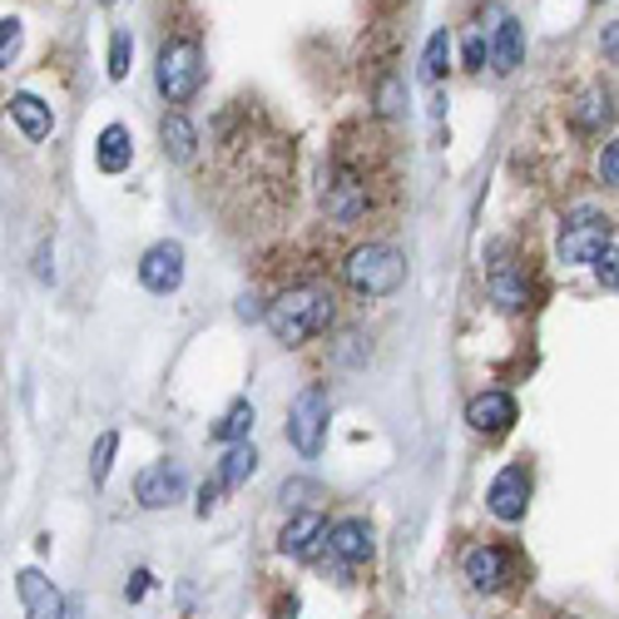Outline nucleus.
Here are the masks:
<instances>
[{"instance_id": "obj_1", "label": "nucleus", "mask_w": 619, "mask_h": 619, "mask_svg": "<svg viewBox=\"0 0 619 619\" xmlns=\"http://www.w3.org/2000/svg\"><path fill=\"white\" fill-rule=\"evenodd\" d=\"M332 288H322V283H302V288H288L278 302H268V328L278 342H288V347H298V342L318 338V332H328L332 322Z\"/></svg>"}, {"instance_id": "obj_2", "label": "nucleus", "mask_w": 619, "mask_h": 619, "mask_svg": "<svg viewBox=\"0 0 619 619\" xmlns=\"http://www.w3.org/2000/svg\"><path fill=\"white\" fill-rule=\"evenodd\" d=\"M342 278L362 298H391L401 288V278H407V258L391 243H367V248H357L342 263Z\"/></svg>"}, {"instance_id": "obj_3", "label": "nucleus", "mask_w": 619, "mask_h": 619, "mask_svg": "<svg viewBox=\"0 0 619 619\" xmlns=\"http://www.w3.org/2000/svg\"><path fill=\"white\" fill-rule=\"evenodd\" d=\"M154 80H159V95L169 104H189L203 85V55L194 41H169L159 51V65H154Z\"/></svg>"}, {"instance_id": "obj_4", "label": "nucleus", "mask_w": 619, "mask_h": 619, "mask_svg": "<svg viewBox=\"0 0 619 619\" xmlns=\"http://www.w3.org/2000/svg\"><path fill=\"white\" fill-rule=\"evenodd\" d=\"M609 248H615V223L595 209L570 213L560 229V258L565 263H599Z\"/></svg>"}, {"instance_id": "obj_5", "label": "nucleus", "mask_w": 619, "mask_h": 619, "mask_svg": "<svg viewBox=\"0 0 619 619\" xmlns=\"http://www.w3.org/2000/svg\"><path fill=\"white\" fill-rule=\"evenodd\" d=\"M328 417H332V401L328 387H302L288 407V441L302 451V456H318L322 436H328Z\"/></svg>"}, {"instance_id": "obj_6", "label": "nucleus", "mask_w": 619, "mask_h": 619, "mask_svg": "<svg viewBox=\"0 0 619 619\" xmlns=\"http://www.w3.org/2000/svg\"><path fill=\"white\" fill-rule=\"evenodd\" d=\"M486 506L496 520H520L530 506V471L526 466H506L486 490Z\"/></svg>"}, {"instance_id": "obj_7", "label": "nucleus", "mask_w": 619, "mask_h": 619, "mask_svg": "<svg viewBox=\"0 0 619 619\" xmlns=\"http://www.w3.org/2000/svg\"><path fill=\"white\" fill-rule=\"evenodd\" d=\"M140 283L150 292H174L184 283V248L174 239H164V243H154L150 253L140 258Z\"/></svg>"}, {"instance_id": "obj_8", "label": "nucleus", "mask_w": 619, "mask_h": 619, "mask_svg": "<svg viewBox=\"0 0 619 619\" xmlns=\"http://www.w3.org/2000/svg\"><path fill=\"white\" fill-rule=\"evenodd\" d=\"M184 466L179 461H159V466H150V471H140V480H134V496H140V506H150V510H164V506H174V500L184 496Z\"/></svg>"}, {"instance_id": "obj_9", "label": "nucleus", "mask_w": 619, "mask_h": 619, "mask_svg": "<svg viewBox=\"0 0 619 619\" xmlns=\"http://www.w3.org/2000/svg\"><path fill=\"white\" fill-rule=\"evenodd\" d=\"M328 520L318 516V510H298V516L283 526V535H278V550L283 555H292V560H308L318 545H328Z\"/></svg>"}, {"instance_id": "obj_10", "label": "nucleus", "mask_w": 619, "mask_h": 619, "mask_svg": "<svg viewBox=\"0 0 619 619\" xmlns=\"http://www.w3.org/2000/svg\"><path fill=\"white\" fill-rule=\"evenodd\" d=\"M15 589H21L25 619H65V595L41 575V570H21Z\"/></svg>"}, {"instance_id": "obj_11", "label": "nucleus", "mask_w": 619, "mask_h": 619, "mask_svg": "<svg viewBox=\"0 0 619 619\" xmlns=\"http://www.w3.org/2000/svg\"><path fill=\"white\" fill-rule=\"evenodd\" d=\"M466 421L480 436H500V431L516 427V397H510V391H480L466 407Z\"/></svg>"}, {"instance_id": "obj_12", "label": "nucleus", "mask_w": 619, "mask_h": 619, "mask_svg": "<svg viewBox=\"0 0 619 619\" xmlns=\"http://www.w3.org/2000/svg\"><path fill=\"white\" fill-rule=\"evenodd\" d=\"M570 124H575L579 134H605L609 124H615V95H609L605 85L585 90L575 104H570Z\"/></svg>"}, {"instance_id": "obj_13", "label": "nucleus", "mask_w": 619, "mask_h": 619, "mask_svg": "<svg viewBox=\"0 0 619 619\" xmlns=\"http://www.w3.org/2000/svg\"><path fill=\"white\" fill-rule=\"evenodd\" d=\"M328 555L338 565H362L372 555V526L367 520H338L328 535Z\"/></svg>"}, {"instance_id": "obj_14", "label": "nucleus", "mask_w": 619, "mask_h": 619, "mask_svg": "<svg viewBox=\"0 0 619 619\" xmlns=\"http://www.w3.org/2000/svg\"><path fill=\"white\" fill-rule=\"evenodd\" d=\"M486 292H490V302H500L506 312H520L530 302V292H526V273L516 268V263H490V273H486Z\"/></svg>"}, {"instance_id": "obj_15", "label": "nucleus", "mask_w": 619, "mask_h": 619, "mask_svg": "<svg viewBox=\"0 0 619 619\" xmlns=\"http://www.w3.org/2000/svg\"><path fill=\"white\" fill-rule=\"evenodd\" d=\"M461 570H466V579H471L476 589H500V585H506L510 555H506L500 545H476V550L466 555V565H461Z\"/></svg>"}, {"instance_id": "obj_16", "label": "nucleus", "mask_w": 619, "mask_h": 619, "mask_svg": "<svg viewBox=\"0 0 619 619\" xmlns=\"http://www.w3.org/2000/svg\"><path fill=\"white\" fill-rule=\"evenodd\" d=\"M134 159V140L124 124H110V130L100 134V144H95V164H100L104 174H124Z\"/></svg>"}, {"instance_id": "obj_17", "label": "nucleus", "mask_w": 619, "mask_h": 619, "mask_svg": "<svg viewBox=\"0 0 619 619\" xmlns=\"http://www.w3.org/2000/svg\"><path fill=\"white\" fill-rule=\"evenodd\" d=\"M11 120L25 130V140H45V134L55 130L51 104L35 100V95H11Z\"/></svg>"}, {"instance_id": "obj_18", "label": "nucleus", "mask_w": 619, "mask_h": 619, "mask_svg": "<svg viewBox=\"0 0 619 619\" xmlns=\"http://www.w3.org/2000/svg\"><path fill=\"white\" fill-rule=\"evenodd\" d=\"M520 51H526V31H520V21H500L496 25V41H490V65H496V75H510L520 65Z\"/></svg>"}, {"instance_id": "obj_19", "label": "nucleus", "mask_w": 619, "mask_h": 619, "mask_svg": "<svg viewBox=\"0 0 619 619\" xmlns=\"http://www.w3.org/2000/svg\"><path fill=\"white\" fill-rule=\"evenodd\" d=\"M159 140H164V154L169 159H194V144H199V130H194L184 114H164V124H159Z\"/></svg>"}, {"instance_id": "obj_20", "label": "nucleus", "mask_w": 619, "mask_h": 619, "mask_svg": "<svg viewBox=\"0 0 619 619\" xmlns=\"http://www.w3.org/2000/svg\"><path fill=\"white\" fill-rule=\"evenodd\" d=\"M253 471H258V451H253L248 441H239V446H229V456H223V466H219V486L223 490H239Z\"/></svg>"}, {"instance_id": "obj_21", "label": "nucleus", "mask_w": 619, "mask_h": 619, "mask_svg": "<svg viewBox=\"0 0 619 619\" xmlns=\"http://www.w3.org/2000/svg\"><path fill=\"white\" fill-rule=\"evenodd\" d=\"M248 431H253V401H233L229 417L213 427V436H219L223 446H239V441H248Z\"/></svg>"}, {"instance_id": "obj_22", "label": "nucleus", "mask_w": 619, "mask_h": 619, "mask_svg": "<svg viewBox=\"0 0 619 619\" xmlns=\"http://www.w3.org/2000/svg\"><path fill=\"white\" fill-rule=\"evenodd\" d=\"M446 60H451V35L446 31H431L427 51H421V80L436 85L441 75H446Z\"/></svg>"}, {"instance_id": "obj_23", "label": "nucleus", "mask_w": 619, "mask_h": 619, "mask_svg": "<svg viewBox=\"0 0 619 619\" xmlns=\"http://www.w3.org/2000/svg\"><path fill=\"white\" fill-rule=\"evenodd\" d=\"M114 446H120V436H114V431H104V436L95 441V456H90V476H95V486H104V480H110Z\"/></svg>"}, {"instance_id": "obj_24", "label": "nucleus", "mask_w": 619, "mask_h": 619, "mask_svg": "<svg viewBox=\"0 0 619 619\" xmlns=\"http://www.w3.org/2000/svg\"><path fill=\"white\" fill-rule=\"evenodd\" d=\"M130 60H134V41L120 31L110 41V80H124V75H130Z\"/></svg>"}, {"instance_id": "obj_25", "label": "nucleus", "mask_w": 619, "mask_h": 619, "mask_svg": "<svg viewBox=\"0 0 619 619\" xmlns=\"http://www.w3.org/2000/svg\"><path fill=\"white\" fill-rule=\"evenodd\" d=\"M15 51H21V21H0V65H11L15 60Z\"/></svg>"}, {"instance_id": "obj_26", "label": "nucleus", "mask_w": 619, "mask_h": 619, "mask_svg": "<svg viewBox=\"0 0 619 619\" xmlns=\"http://www.w3.org/2000/svg\"><path fill=\"white\" fill-rule=\"evenodd\" d=\"M461 55H466V65H471V70H480V65H486V55H490L486 31H466V45H461Z\"/></svg>"}, {"instance_id": "obj_27", "label": "nucleus", "mask_w": 619, "mask_h": 619, "mask_svg": "<svg viewBox=\"0 0 619 619\" xmlns=\"http://www.w3.org/2000/svg\"><path fill=\"white\" fill-rule=\"evenodd\" d=\"M401 110V85L397 80H382V90H377V114H397Z\"/></svg>"}, {"instance_id": "obj_28", "label": "nucleus", "mask_w": 619, "mask_h": 619, "mask_svg": "<svg viewBox=\"0 0 619 619\" xmlns=\"http://www.w3.org/2000/svg\"><path fill=\"white\" fill-rule=\"evenodd\" d=\"M595 268H599V283H605V288H615V292H619V243H615V248L605 253V258L595 263Z\"/></svg>"}, {"instance_id": "obj_29", "label": "nucleus", "mask_w": 619, "mask_h": 619, "mask_svg": "<svg viewBox=\"0 0 619 619\" xmlns=\"http://www.w3.org/2000/svg\"><path fill=\"white\" fill-rule=\"evenodd\" d=\"M599 174H605V184H619V140L605 150V159H599Z\"/></svg>"}, {"instance_id": "obj_30", "label": "nucleus", "mask_w": 619, "mask_h": 619, "mask_svg": "<svg viewBox=\"0 0 619 619\" xmlns=\"http://www.w3.org/2000/svg\"><path fill=\"white\" fill-rule=\"evenodd\" d=\"M144 589H150V570H134V579H130V589H124V595H130V599H144Z\"/></svg>"}, {"instance_id": "obj_31", "label": "nucleus", "mask_w": 619, "mask_h": 619, "mask_svg": "<svg viewBox=\"0 0 619 619\" xmlns=\"http://www.w3.org/2000/svg\"><path fill=\"white\" fill-rule=\"evenodd\" d=\"M239 318H248V322H253V318H268V312L258 308V298H239Z\"/></svg>"}, {"instance_id": "obj_32", "label": "nucleus", "mask_w": 619, "mask_h": 619, "mask_svg": "<svg viewBox=\"0 0 619 619\" xmlns=\"http://www.w3.org/2000/svg\"><path fill=\"white\" fill-rule=\"evenodd\" d=\"M605 55L619 65V25H609V31H605Z\"/></svg>"}, {"instance_id": "obj_33", "label": "nucleus", "mask_w": 619, "mask_h": 619, "mask_svg": "<svg viewBox=\"0 0 619 619\" xmlns=\"http://www.w3.org/2000/svg\"><path fill=\"white\" fill-rule=\"evenodd\" d=\"M35 273H41V283H51V278H55V268H51V248L41 253V268H35Z\"/></svg>"}, {"instance_id": "obj_34", "label": "nucleus", "mask_w": 619, "mask_h": 619, "mask_svg": "<svg viewBox=\"0 0 619 619\" xmlns=\"http://www.w3.org/2000/svg\"><path fill=\"white\" fill-rule=\"evenodd\" d=\"M292 615H298V605H292V599H288V605L278 609V619H292Z\"/></svg>"}]
</instances>
